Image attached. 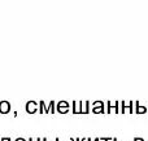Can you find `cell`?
Here are the masks:
<instances>
[{
	"mask_svg": "<svg viewBox=\"0 0 148 141\" xmlns=\"http://www.w3.org/2000/svg\"><path fill=\"white\" fill-rule=\"evenodd\" d=\"M134 141H144V140L142 139V137H135V139H134Z\"/></svg>",
	"mask_w": 148,
	"mask_h": 141,
	"instance_id": "cell-11",
	"label": "cell"
},
{
	"mask_svg": "<svg viewBox=\"0 0 148 141\" xmlns=\"http://www.w3.org/2000/svg\"><path fill=\"white\" fill-rule=\"evenodd\" d=\"M92 111L94 113H104V105H94Z\"/></svg>",
	"mask_w": 148,
	"mask_h": 141,
	"instance_id": "cell-7",
	"label": "cell"
},
{
	"mask_svg": "<svg viewBox=\"0 0 148 141\" xmlns=\"http://www.w3.org/2000/svg\"><path fill=\"white\" fill-rule=\"evenodd\" d=\"M57 111L62 113V114L68 113V111H69V104H68L66 101H60V102L57 104Z\"/></svg>",
	"mask_w": 148,
	"mask_h": 141,
	"instance_id": "cell-2",
	"label": "cell"
},
{
	"mask_svg": "<svg viewBox=\"0 0 148 141\" xmlns=\"http://www.w3.org/2000/svg\"><path fill=\"white\" fill-rule=\"evenodd\" d=\"M0 141H1V139H0Z\"/></svg>",
	"mask_w": 148,
	"mask_h": 141,
	"instance_id": "cell-20",
	"label": "cell"
},
{
	"mask_svg": "<svg viewBox=\"0 0 148 141\" xmlns=\"http://www.w3.org/2000/svg\"><path fill=\"white\" fill-rule=\"evenodd\" d=\"M42 141H48V140H47V139H42Z\"/></svg>",
	"mask_w": 148,
	"mask_h": 141,
	"instance_id": "cell-18",
	"label": "cell"
},
{
	"mask_svg": "<svg viewBox=\"0 0 148 141\" xmlns=\"http://www.w3.org/2000/svg\"><path fill=\"white\" fill-rule=\"evenodd\" d=\"M70 140H72V141H81V139H73V137Z\"/></svg>",
	"mask_w": 148,
	"mask_h": 141,
	"instance_id": "cell-15",
	"label": "cell"
},
{
	"mask_svg": "<svg viewBox=\"0 0 148 141\" xmlns=\"http://www.w3.org/2000/svg\"><path fill=\"white\" fill-rule=\"evenodd\" d=\"M10 111V104L9 101H0V113L3 114H7Z\"/></svg>",
	"mask_w": 148,
	"mask_h": 141,
	"instance_id": "cell-3",
	"label": "cell"
},
{
	"mask_svg": "<svg viewBox=\"0 0 148 141\" xmlns=\"http://www.w3.org/2000/svg\"><path fill=\"white\" fill-rule=\"evenodd\" d=\"M46 113H55V101H51V102H49Z\"/></svg>",
	"mask_w": 148,
	"mask_h": 141,
	"instance_id": "cell-9",
	"label": "cell"
},
{
	"mask_svg": "<svg viewBox=\"0 0 148 141\" xmlns=\"http://www.w3.org/2000/svg\"><path fill=\"white\" fill-rule=\"evenodd\" d=\"M112 140H113V141H118L117 139H116V137H114V139H112Z\"/></svg>",
	"mask_w": 148,
	"mask_h": 141,
	"instance_id": "cell-17",
	"label": "cell"
},
{
	"mask_svg": "<svg viewBox=\"0 0 148 141\" xmlns=\"http://www.w3.org/2000/svg\"><path fill=\"white\" fill-rule=\"evenodd\" d=\"M1 141H10V139H9V137H3Z\"/></svg>",
	"mask_w": 148,
	"mask_h": 141,
	"instance_id": "cell-12",
	"label": "cell"
},
{
	"mask_svg": "<svg viewBox=\"0 0 148 141\" xmlns=\"http://www.w3.org/2000/svg\"><path fill=\"white\" fill-rule=\"evenodd\" d=\"M16 141H26V140H25V139H22V137H18V139L16 140Z\"/></svg>",
	"mask_w": 148,
	"mask_h": 141,
	"instance_id": "cell-13",
	"label": "cell"
},
{
	"mask_svg": "<svg viewBox=\"0 0 148 141\" xmlns=\"http://www.w3.org/2000/svg\"><path fill=\"white\" fill-rule=\"evenodd\" d=\"M135 111L138 114H143V113H146V111H147V108H146V106H143V105H139V102H136Z\"/></svg>",
	"mask_w": 148,
	"mask_h": 141,
	"instance_id": "cell-6",
	"label": "cell"
},
{
	"mask_svg": "<svg viewBox=\"0 0 148 141\" xmlns=\"http://www.w3.org/2000/svg\"><path fill=\"white\" fill-rule=\"evenodd\" d=\"M110 109H113L116 113H118V102L117 101H109V102H108V113H109Z\"/></svg>",
	"mask_w": 148,
	"mask_h": 141,
	"instance_id": "cell-5",
	"label": "cell"
},
{
	"mask_svg": "<svg viewBox=\"0 0 148 141\" xmlns=\"http://www.w3.org/2000/svg\"><path fill=\"white\" fill-rule=\"evenodd\" d=\"M40 113H46L47 111V108H46V105H44V102L43 101H40V104H39V109H38Z\"/></svg>",
	"mask_w": 148,
	"mask_h": 141,
	"instance_id": "cell-10",
	"label": "cell"
},
{
	"mask_svg": "<svg viewBox=\"0 0 148 141\" xmlns=\"http://www.w3.org/2000/svg\"><path fill=\"white\" fill-rule=\"evenodd\" d=\"M73 113H82V101H73Z\"/></svg>",
	"mask_w": 148,
	"mask_h": 141,
	"instance_id": "cell-4",
	"label": "cell"
},
{
	"mask_svg": "<svg viewBox=\"0 0 148 141\" xmlns=\"http://www.w3.org/2000/svg\"><path fill=\"white\" fill-rule=\"evenodd\" d=\"M29 141H40V139H30Z\"/></svg>",
	"mask_w": 148,
	"mask_h": 141,
	"instance_id": "cell-14",
	"label": "cell"
},
{
	"mask_svg": "<svg viewBox=\"0 0 148 141\" xmlns=\"http://www.w3.org/2000/svg\"><path fill=\"white\" fill-rule=\"evenodd\" d=\"M56 141H60V140H59V139H56Z\"/></svg>",
	"mask_w": 148,
	"mask_h": 141,
	"instance_id": "cell-19",
	"label": "cell"
},
{
	"mask_svg": "<svg viewBox=\"0 0 148 141\" xmlns=\"http://www.w3.org/2000/svg\"><path fill=\"white\" fill-rule=\"evenodd\" d=\"M38 109H39V106L35 101H27V102H26V111H27V113L34 114L38 111Z\"/></svg>",
	"mask_w": 148,
	"mask_h": 141,
	"instance_id": "cell-1",
	"label": "cell"
},
{
	"mask_svg": "<svg viewBox=\"0 0 148 141\" xmlns=\"http://www.w3.org/2000/svg\"><path fill=\"white\" fill-rule=\"evenodd\" d=\"M101 140H103V141H109L110 139H108V137H104V139H101Z\"/></svg>",
	"mask_w": 148,
	"mask_h": 141,
	"instance_id": "cell-16",
	"label": "cell"
},
{
	"mask_svg": "<svg viewBox=\"0 0 148 141\" xmlns=\"http://www.w3.org/2000/svg\"><path fill=\"white\" fill-rule=\"evenodd\" d=\"M88 106H90L88 101H82V113H88L90 111Z\"/></svg>",
	"mask_w": 148,
	"mask_h": 141,
	"instance_id": "cell-8",
	"label": "cell"
}]
</instances>
